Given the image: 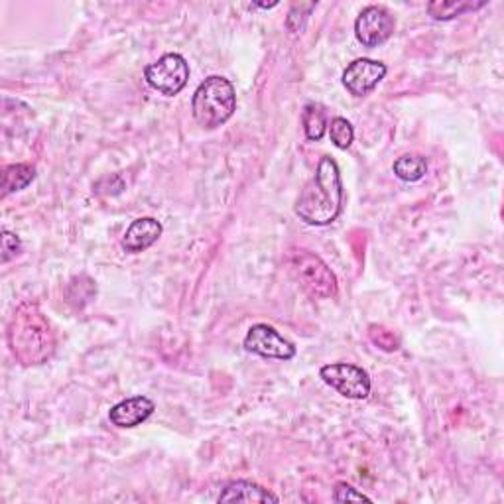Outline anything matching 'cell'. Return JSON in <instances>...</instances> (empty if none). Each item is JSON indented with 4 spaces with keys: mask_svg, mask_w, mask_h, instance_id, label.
<instances>
[{
    "mask_svg": "<svg viewBox=\"0 0 504 504\" xmlns=\"http://www.w3.org/2000/svg\"><path fill=\"white\" fill-rule=\"evenodd\" d=\"M343 205V183L337 162L331 156L319 159L314 178L300 191L293 211L305 225L325 227L339 217Z\"/></svg>",
    "mask_w": 504,
    "mask_h": 504,
    "instance_id": "obj_1",
    "label": "cell"
},
{
    "mask_svg": "<svg viewBox=\"0 0 504 504\" xmlns=\"http://www.w3.org/2000/svg\"><path fill=\"white\" fill-rule=\"evenodd\" d=\"M8 345L12 355L26 366L44 365L52 359L56 335L38 305L32 302L18 305L8 325Z\"/></svg>",
    "mask_w": 504,
    "mask_h": 504,
    "instance_id": "obj_2",
    "label": "cell"
},
{
    "mask_svg": "<svg viewBox=\"0 0 504 504\" xmlns=\"http://www.w3.org/2000/svg\"><path fill=\"white\" fill-rule=\"evenodd\" d=\"M193 118L205 130H215L235 115L237 91L223 76H209L200 83L191 101Z\"/></svg>",
    "mask_w": 504,
    "mask_h": 504,
    "instance_id": "obj_3",
    "label": "cell"
},
{
    "mask_svg": "<svg viewBox=\"0 0 504 504\" xmlns=\"http://www.w3.org/2000/svg\"><path fill=\"white\" fill-rule=\"evenodd\" d=\"M290 273L298 280V284L319 300L337 296V278L331 268L315 252L305 249H293L288 256Z\"/></svg>",
    "mask_w": 504,
    "mask_h": 504,
    "instance_id": "obj_4",
    "label": "cell"
},
{
    "mask_svg": "<svg viewBox=\"0 0 504 504\" xmlns=\"http://www.w3.org/2000/svg\"><path fill=\"white\" fill-rule=\"evenodd\" d=\"M144 79L152 89L166 97H176L190 81V64L180 54H166L146 66Z\"/></svg>",
    "mask_w": 504,
    "mask_h": 504,
    "instance_id": "obj_5",
    "label": "cell"
},
{
    "mask_svg": "<svg viewBox=\"0 0 504 504\" xmlns=\"http://www.w3.org/2000/svg\"><path fill=\"white\" fill-rule=\"evenodd\" d=\"M324 383L335 388L341 396L349 400H365L371 395V376L365 368L351 363H331L319 371Z\"/></svg>",
    "mask_w": 504,
    "mask_h": 504,
    "instance_id": "obj_6",
    "label": "cell"
},
{
    "mask_svg": "<svg viewBox=\"0 0 504 504\" xmlns=\"http://www.w3.org/2000/svg\"><path fill=\"white\" fill-rule=\"evenodd\" d=\"M396 20L392 12L380 5H371L361 10L355 20V36L365 47H378L392 38Z\"/></svg>",
    "mask_w": 504,
    "mask_h": 504,
    "instance_id": "obj_7",
    "label": "cell"
},
{
    "mask_svg": "<svg viewBox=\"0 0 504 504\" xmlns=\"http://www.w3.org/2000/svg\"><path fill=\"white\" fill-rule=\"evenodd\" d=\"M244 349L252 355L264 356V359H278L290 361L296 356V345L288 341L284 335L268 324H256L249 329L247 337H244Z\"/></svg>",
    "mask_w": 504,
    "mask_h": 504,
    "instance_id": "obj_8",
    "label": "cell"
},
{
    "mask_svg": "<svg viewBox=\"0 0 504 504\" xmlns=\"http://www.w3.org/2000/svg\"><path fill=\"white\" fill-rule=\"evenodd\" d=\"M386 66L371 57H359L351 61L343 71V85L355 97H366L376 89V85L386 77Z\"/></svg>",
    "mask_w": 504,
    "mask_h": 504,
    "instance_id": "obj_9",
    "label": "cell"
},
{
    "mask_svg": "<svg viewBox=\"0 0 504 504\" xmlns=\"http://www.w3.org/2000/svg\"><path fill=\"white\" fill-rule=\"evenodd\" d=\"M156 404L149 396H130L108 410V420L120 429H130L144 424L154 414Z\"/></svg>",
    "mask_w": 504,
    "mask_h": 504,
    "instance_id": "obj_10",
    "label": "cell"
},
{
    "mask_svg": "<svg viewBox=\"0 0 504 504\" xmlns=\"http://www.w3.org/2000/svg\"><path fill=\"white\" fill-rule=\"evenodd\" d=\"M162 223L154 217H140L132 221L130 227L127 229L125 237H122V249L130 254H139L149 251L158 239L162 237Z\"/></svg>",
    "mask_w": 504,
    "mask_h": 504,
    "instance_id": "obj_11",
    "label": "cell"
},
{
    "mask_svg": "<svg viewBox=\"0 0 504 504\" xmlns=\"http://www.w3.org/2000/svg\"><path fill=\"white\" fill-rule=\"evenodd\" d=\"M219 502H278L280 499L268 489L252 481H232L217 499Z\"/></svg>",
    "mask_w": 504,
    "mask_h": 504,
    "instance_id": "obj_12",
    "label": "cell"
},
{
    "mask_svg": "<svg viewBox=\"0 0 504 504\" xmlns=\"http://www.w3.org/2000/svg\"><path fill=\"white\" fill-rule=\"evenodd\" d=\"M487 6V0H434V3L427 5V15L434 20H453L458 16H463L465 12H473Z\"/></svg>",
    "mask_w": 504,
    "mask_h": 504,
    "instance_id": "obj_13",
    "label": "cell"
},
{
    "mask_svg": "<svg viewBox=\"0 0 504 504\" xmlns=\"http://www.w3.org/2000/svg\"><path fill=\"white\" fill-rule=\"evenodd\" d=\"M36 180V168L32 164H10L3 170V195L26 190Z\"/></svg>",
    "mask_w": 504,
    "mask_h": 504,
    "instance_id": "obj_14",
    "label": "cell"
},
{
    "mask_svg": "<svg viewBox=\"0 0 504 504\" xmlns=\"http://www.w3.org/2000/svg\"><path fill=\"white\" fill-rule=\"evenodd\" d=\"M392 171L402 181H420L427 174V159L420 154H402Z\"/></svg>",
    "mask_w": 504,
    "mask_h": 504,
    "instance_id": "obj_15",
    "label": "cell"
},
{
    "mask_svg": "<svg viewBox=\"0 0 504 504\" xmlns=\"http://www.w3.org/2000/svg\"><path fill=\"white\" fill-rule=\"evenodd\" d=\"M302 122H303V130H305V139L312 142H319L324 139V134L327 130V118L325 113L319 105H305L303 113H302Z\"/></svg>",
    "mask_w": 504,
    "mask_h": 504,
    "instance_id": "obj_16",
    "label": "cell"
},
{
    "mask_svg": "<svg viewBox=\"0 0 504 504\" xmlns=\"http://www.w3.org/2000/svg\"><path fill=\"white\" fill-rule=\"evenodd\" d=\"M329 137H331V142H334L339 150H347L349 146L353 144L355 140V130H353V125L343 117H337L331 120L329 125Z\"/></svg>",
    "mask_w": 504,
    "mask_h": 504,
    "instance_id": "obj_17",
    "label": "cell"
},
{
    "mask_svg": "<svg viewBox=\"0 0 504 504\" xmlns=\"http://www.w3.org/2000/svg\"><path fill=\"white\" fill-rule=\"evenodd\" d=\"M368 337L375 343L378 349H383L386 353H395L400 349V339L395 334V331L386 329L385 325H371L368 327Z\"/></svg>",
    "mask_w": 504,
    "mask_h": 504,
    "instance_id": "obj_18",
    "label": "cell"
},
{
    "mask_svg": "<svg viewBox=\"0 0 504 504\" xmlns=\"http://www.w3.org/2000/svg\"><path fill=\"white\" fill-rule=\"evenodd\" d=\"M317 3H296L292 6L290 15L286 18V26L290 32H302L303 30V24L307 20V16L312 15V10H315Z\"/></svg>",
    "mask_w": 504,
    "mask_h": 504,
    "instance_id": "obj_19",
    "label": "cell"
},
{
    "mask_svg": "<svg viewBox=\"0 0 504 504\" xmlns=\"http://www.w3.org/2000/svg\"><path fill=\"white\" fill-rule=\"evenodd\" d=\"M334 500L335 502H371L366 495H363L361 490H356L353 485L341 481L334 489Z\"/></svg>",
    "mask_w": 504,
    "mask_h": 504,
    "instance_id": "obj_20",
    "label": "cell"
},
{
    "mask_svg": "<svg viewBox=\"0 0 504 504\" xmlns=\"http://www.w3.org/2000/svg\"><path fill=\"white\" fill-rule=\"evenodd\" d=\"M0 242H3V262H10L12 258H16L22 252V241L8 229H3V237H0Z\"/></svg>",
    "mask_w": 504,
    "mask_h": 504,
    "instance_id": "obj_21",
    "label": "cell"
},
{
    "mask_svg": "<svg viewBox=\"0 0 504 504\" xmlns=\"http://www.w3.org/2000/svg\"><path fill=\"white\" fill-rule=\"evenodd\" d=\"M278 3H273V5H254V6H258V8H274Z\"/></svg>",
    "mask_w": 504,
    "mask_h": 504,
    "instance_id": "obj_22",
    "label": "cell"
}]
</instances>
